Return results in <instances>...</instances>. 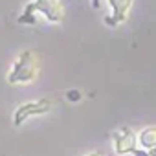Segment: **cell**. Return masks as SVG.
Segmentation results:
<instances>
[{"mask_svg": "<svg viewBox=\"0 0 156 156\" xmlns=\"http://www.w3.org/2000/svg\"><path fill=\"white\" fill-rule=\"evenodd\" d=\"M138 143L147 151L156 149V127H145L138 134Z\"/></svg>", "mask_w": 156, "mask_h": 156, "instance_id": "obj_6", "label": "cell"}, {"mask_svg": "<svg viewBox=\"0 0 156 156\" xmlns=\"http://www.w3.org/2000/svg\"><path fill=\"white\" fill-rule=\"evenodd\" d=\"M132 6V0H108V8L112 9V19L116 24H121L127 20V13Z\"/></svg>", "mask_w": 156, "mask_h": 156, "instance_id": "obj_5", "label": "cell"}, {"mask_svg": "<svg viewBox=\"0 0 156 156\" xmlns=\"http://www.w3.org/2000/svg\"><path fill=\"white\" fill-rule=\"evenodd\" d=\"M88 156H103L101 152H92V154H88Z\"/></svg>", "mask_w": 156, "mask_h": 156, "instance_id": "obj_9", "label": "cell"}, {"mask_svg": "<svg viewBox=\"0 0 156 156\" xmlns=\"http://www.w3.org/2000/svg\"><path fill=\"white\" fill-rule=\"evenodd\" d=\"M30 6L35 13H41L50 22H61L64 19V6L61 0H33Z\"/></svg>", "mask_w": 156, "mask_h": 156, "instance_id": "obj_3", "label": "cell"}, {"mask_svg": "<svg viewBox=\"0 0 156 156\" xmlns=\"http://www.w3.org/2000/svg\"><path fill=\"white\" fill-rule=\"evenodd\" d=\"M66 98L75 103V101L81 99V92H79V90H68V92H66Z\"/></svg>", "mask_w": 156, "mask_h": 156, "instance_id": "obj_7", "label": "cell"}, {"mask_svg": "<svg viewBox=\"0 0 156 156\" xmlns=\"http://www.w3.org/2000/svg\"><path fill=\"white\" fill-rule=\"evenodd\" d=\"M51 103L48 99H33V101H26L20 107H17L15 116H13V123L15 127H20L26 119H30L31 116H42L46 112H50Z\"/></svg>", "mask_w": 156, "mask_h": 156, "instance_id": "obj_2", "label": "cell"}, {"mask_svg": "<svg viewBox=\"0 0 156 156\" xmlns=\"http://www.w3.org/2000/svg\"><path fill=\"white\" fill-rule=\"evenodd\" d=\"M138 149V136L130 129H121L114 136V151L118 154H132Z\"/></svg>", "mask_w": 156, "mask_h": 156, "instance_id": "obj_4", "label": "cell"}, {"mask_svg": "<svg viewBox=\"0 0 156 156\" xmlns=\"http://www.w3.org/2000/svg\"><path fill=\"white\" fill-rule=\"evenodd\" d=\"M39 68H41L39 55L35 51H30V50L22 51L8 73V83L9 85H30L37 79Z\"/></svg>", "mask_w": 156, "mask_h": 156, "instance_id": "obj_1", "label": "cell"}, {"mask_svg": "<svg viewBox=\"0 0 156 156\" xmlns=\"http://www.w3.org/2000/svg\"><path fill=\"white\" fill-rule=\"evenodd\" d=\"M132 154H134V156H151V151H147V149L141 147V149H136Z\"/></svg>", "mask_w": 156, "mask_h": 156, "instance_id": "obj_8", "label": "cell"}]
</instances>
